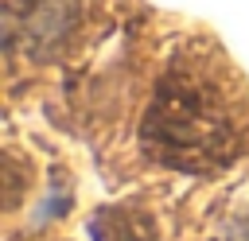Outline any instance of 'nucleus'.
I'll return each instance as SVG.
<instances>
[{
    "label": "nucleus",
    "mask_w": 249,
    "mask_h": 241,
    "mask_svg": "<svg viewBox=\"0 0 249 241\" xmlns=\"http://www.w3.org/2000/svg\"><path fill=\"white\" fill-rule=\"evenodd\" d=\"M144 144L163 163L206 171L226 163L241 136L222 86H210L187 70H171L144 117Z\"/></svg>",
    "instance_id": "obj_1"
},
{
    "label": "nucleus",
    "mask_w": 249,
    "mask_h": 241,
    "mask_svg": "<svg viewBox=\"0 0 249 241\" xmlns=\"http://www.w3.org/2000/svg\"><path fill=\"white\" fill-rule=\"evenodd\" d=\"M93 237L97 241H156L152 225L136 214V210H101V218L93 222Z\"/></svg>",
    "instance_id": "obj_2"
}]
</instances>
